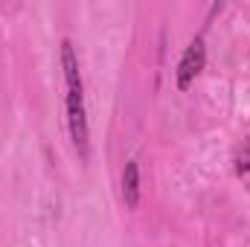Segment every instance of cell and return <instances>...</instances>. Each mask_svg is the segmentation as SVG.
<instances>
[{
  "instance_id": "1",
  "label": "cell",
  "mask_w": 250,
  "mask_h": 247,
  "mask_svg": "<svg viewBox=\"0 0 250 247\" xmlns=\"http://www.w3.org/2000/svg\"><path fill=\"white\" fill-rule=\"evenodd\" d=\"M62 67H64V82H67V125H70V140H73L79 157L87 160L90 131H87V114H84V93H82L79 59H76L70 41H62Z\"/></svg>"
},
{
  "instance_id": "2",
  "label": "cell",
  "mask_w": 250,
  "mask_h": 247,
  "mask_svg": "<svg viewBox=\"0 0 250 247\" xmlns=\"http://www.w3.org/2000/svg\"><path fill=\"white\" fill-rule=\"evenodd\" d=\"M204 64H207V44L198 35V38L189 41V47L181 56V64H178V90H189L192 87V82L198 79V73L204 70Z\"/></svg>"
},
{
  "instance_id": "3",
  "label": "cell",
  "mask_w": 250,
  "mask_h": 247,
  "mask_svg": "<svg viewBox=\"0 0 250 247\" xmlns=\"http://www.w3.org/2000/svg\"><path fill=\"white\" fill-rule=\"evenodd\" d=\"M123 201L128 209L140 206V163L128 160L123 169Z\"/></svg>"
},
{
  "instance_id": "4",
  "label": "cell",
  "mask_w": 250,
  "mask_h": 247,
  "mask_svg": "<svg viewBox=\"0 0 250 247\" xmlns=\"http://www.w3.org/2000/svg\"><path fill=\"white\" fill-rule=\"evenodd\" d=\"M236 169H239L242 175H245V172H250V145L242 151V154H239V163H236Z\"/></svg>"
}]
</instances>
